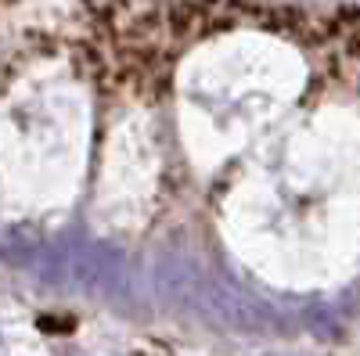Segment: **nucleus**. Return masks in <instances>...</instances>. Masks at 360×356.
<instances>
[{"instance_id": "f257e3e1", "label": "nucleus", "mask_w": 360, "mask_h": 356, "mask_svg": "<svg viewBox=\"0 0 360 356\" xmlns=\"http://www.w3.org/2000/svg\"><path fill=\"white\" fill-rule=\"evenodd\" d=\"M224 245L256 274L307 284L360 252V108L292 112L217 184Z\"/></svg>"}, {"instance_id": "f03ea898", "label": "nucleus", "mask_w": 360, "mask_h": 356, "mask_svg": "<svg viewBox=\"0 0 360 356\" xmlns=\"http://www.w3.org/2000/svg\"><path fill=\"white\" fill-rule=\"evenodd\" d=\"M94 152V91L69 40L0 69V220H58L72 209Z\"/></svg>"}, {"instance_id": "7ed1b4c3", "label": "nucleus", "mask_w": 360, "mask_h": 356, "mask_svg": "<svg viewBox=\"0 0 360 356\" xmlns=\"http://www.w3.org/2000/svg\"><path fill=\"white\" fill-rule=\"evenodd\" d=\"M0 8H8V4H0Z\"/></svg>"}]
</instances>
